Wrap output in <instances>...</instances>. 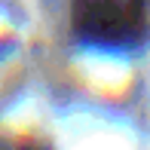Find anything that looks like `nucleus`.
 <instances>
[{
	"label": "nucleus",
	"mask_w": 150,
	"mask_h": 150,
	"mask_svg": "<svg viewBox=\"0 0 150 150\" xmlns=\"http://www.w3.org/2000/svg\"><path fill=\"white\" fill-rule=\"evenodd\" d=\"M147 0H74V28L95 46L122 49L144 31Z\"/></svg>",
	"instance_id": "1"
}]
</instances>
